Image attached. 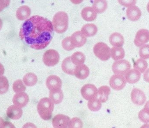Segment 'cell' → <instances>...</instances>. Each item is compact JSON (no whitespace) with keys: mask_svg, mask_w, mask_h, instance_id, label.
<instances>
[{"mask_svg":"<svg viewBox=\"0 0 149 128\" xmlns=\"http://www.w3.org/2000/svg\"><path fill=\"white\" fill-rule=\"evenodd\" d=\"M54 36L52 22L38 15L31 16L23 23L19 36L31 48L41 50L49 44Z\"/></svg>","mask_w":149,"mask_h":128,"instance_id":"1","label":"cell"},{"mask_svg":"<svg viewBox=\"0 0 149 128\" xmlns=\"http://www.w3.org/2000/svg\"><path fill=\"white\" fill-rule=\"evenodd\" d=\"M54 107V104L50 99L45 97L41 99L38 104V112L42 119L49 120L51 119Z\"/></svg>","mask_w":149,"mask_h":128,"instance_id":"2","label":"cell"},{"mask_svg":"<svg viewBox=\"0 0 149 128\" xmlns=\"http://www.w3.org/2000/svg\"><path fill=\"white\" fill-rule=\"evenodd\" d=\"M54 30L58 34H63L67 30L69 25L68 14L64 11L55 14L52 22Z\"/></svg>","mask_w":149,"mask_h":128,"instance_id":"3","label":"cell"},{"mask_svg":"<svg viewBox=\"0 0 149 128\" xmlns=\"http://www.w3.org/2000/svg\"><path fill=\"white\" fill-rule=\"evenodd\" d=\"M93 52L101 60L106 61L110 59L111 49L104 42H98L93 47Z\"/></svg>","mask_w":149,"mask_h":128,"instance_id":"4","label":"cell"},{"mask_svg":"<svg viewBox=\"0 0 149 128\" xmlns=\"http://www.w3.org/2000/svg\"><path fill=\"white\" fill-rule=\"evenodd\" d=\"M60 59L59 53L54 49H49L45 51L43 56L44 63L48 67H53L58 63Z\"/></svg>","mask_w":149,"mask_h":128,"instance_id":"5","label":"cell"},{"mask_svg":"<svg viewBox=\"0 0 149 128\" xmlns=\"http://www.w3.org/2000/svg\"><path fill=\"white\" fill-rule=\"evenodd\" d=\"M81 94L85 100L91 101L97 98L98 90L94 84H87L81 88Z\"/></svg>","mask_w":149,"mask_h":128,"instance_id":"6","label":"cell"},{"mask_svg":"<svg viewBox=\"0 0 149 128\" xmlns=\"http://www.w3.org/2000/svg\"><path fill=\"white\" fill-rule=\"evenodd\" d=\"M131 64L127 60L115 62L112 65V70L115 74L124 75L131 68Z\"/></svg>","mask_w":149,"mask_h":128,"instance_id":"7","label":"cell"},{"mask_svg":"<svg viewBox=\"0 0 149 128\" xmlns=\"http://www.w3.org/2000/svg\"><path fill=\"white\" fill-rule=\"evenodd\" d=\"M109 83L113 89L118 91L124 88L127 84V81L123 75L115 74L110 78Z\"/></svg>","mask_w":149,"mask_h":128,"instance_id":"8","label":"cell"},{"mask_svg":"<svg viewBox=\"0 0 149 128\" xmlns=\"http://www.w3.org/2000/svg\"><path fill=\"white\" fill-rule=\"evenodd\" d=\"M132 102L137 106H142L144 104L147 98L144 92L140 89L134 88L131 93Z\"/></svg>","mask_w":149,"mask_h":128,"instance_id":"9","label":"cell"},{"mask_svg":"<svg viewBox=\"0 0 149 128\" xmlns=\"http://www.w3.org/2000/svg\"><path fill=\"white\" fill-rule=\"evenodd\" d=\"M70 118L63 114H58L52 119V124L54 128H67Z\"/></svg>","mask_w":149,"mask_h":128,"instance_id":"10","label":"cell"},{"mask_svg":"<svg viewBox=\"0 0 149 128\" xmlns=\"http://www.w3.org/2000/svg\"><path fill=\"white\" fill-rule=\"evenodd\" d=\"M149 41V31L148 29H140L137 31L134 39V44L138 47L143 46Z\"/></svg>","mask_w":149,"mask_h":128,"instance_id":"11","label":"cell"},{"mask_svg":"<svg viewBox=\"0 0 149 128\" xmlns=\"http://www.w3.org/2000/svg\"><path fill=\"white\" fill-rule=\"evenodd\" d=\"M46 85L49 90L61 89L62 81L60 77L55 75L49 76L46 80Z\"/></svg>","mask_w":149,"mask_h":128,"instance_id":"12","label":"cell"},{"mask_svg":"<svg viewBox=\"0 0 149 128\" xmlns=\"http://www.w3.org/2000/svg\"><path fill=\"white\" fill-rule=\"evenodd\" d=\"M29 98V96L25 92L17 93L14 95L13 102L16 106L20 108L24 107L28 104Z\"/></svg>","mask_w":149,"mask_h":128,"instance_id":"13","label":"cell"},{"mask_svg":"<svg viewBox=\"0 0 149 128\" xmlns=\"http://www.w3.org/2000/svg\"><path fill=\"white\" fill-rule=\"evenodd\" d=\"M72 42L74 47H81L85 45L87 41V38L80 31H77L72 34Z\"/></svg>","mask_w":149,"mask_h":128,"instance_id":"14","label":"cell"},{"mask_svg":"<svg viewBox=\"0 0 149 128\" xmlns=\"http://www.w3.org/2000/svg\"><path fill=\"white\" fill-rule=\"evenodd\" d=\"M81 16L85 21L91 22L94 21L97 17V13L91 7H86L81 11Z\"/></svg>","mask_w":149,"mask_h":128,"instance_id":"15","label":"cell"},{"mask_svg":"<svg viewBox=\"0 0 149 128\" xmlns=\"http://www.w3.org/2000/svg\"><path fill=\"white\" fill-rule=\"evenodd\" d=\"M126 81L130 84H134L140 80L141 73L139 71L136 69H130L125 75Z\"/></svg>","mask_w":149,"mask_h":128,"instance_id":"16","label":"cell"},{"mask_svg":"<svg viewBox=\"0 0 149 128\" xmlns=\"http://www.w3.org/2000/svg\"><path fill=\"white\" fill-rule=\"evenodd\" d=\"M126 14L129 20L132 21H136L140 19L142 13L141 10L137 6H132L127 9Z\"/></svg>","mask_w":149,"mask_h":128,"instance_id":"17","label":"cell"},{"mask_svg":"<svg viewBox=\"0 0 149 128\" xmlns=\"http://www.w3.org/2000/svg\"><path fill=\"white\" fill-rule=\"evenodd\" d=\"M6 114L7 116L10 119L17 120L22 117L23 111L21 108L16 105H12L8 108Z\"/></svg>","mask_w":149,"mask_h":128,"instance_id":"18","label":"cell"},{"mask_svg":"<svg viewBox=\"0 0 149 128\" xmlns=\"http://www.w3.org/2000/svg\"><path fill=\"white\" fill-rule=\"evenodd\" d=\"M74 75L77 78L81 80H84L89 75V68L85 64L78 65L75 67Z\"/></svg>","mask_w":149,"mask_h":128,"instance_id":"19","label":"cell"},{"mask_svg":"<svg viewBox=\"0 0 149 128\" xmlns=\"http://www.w3.org/2000/svg\"><path fill=\"white\" fill-rule=\"evenodd\" d=\"M31 14L30 8L27 5H23L19 7L16 11L17 18L20 21H24L29 17Z\"/></svg>","mask_w":149,"mask_h":128,"instance_id":"20","label":"cell"},{"mask_svg":"<svg viewBox=\"0 0 149 128\" xmlns=\"http://www.w3.org/2000/svg\"><path fill=\"white\" fill-rule=\"evenodd\" d=\"M109 40L112 46L117 47H121L124 44V38L121 34L115 32L111 34L109 36Z\"/></svg>","mask_w":149,"mask_h":128,"instance_id":"21","label":"cell"},{"mask_svg":"<svg viewBox=\"0 0 149 128\" xmlns=\"http://www.w3.org/2000/svg\"><path fill=\"white\" fill-rule=\"evenodd\" d=\"M98 31V28L94 23H87L83 25L81 29L82 34L86 37H91L96 34Z\"/></svg>","mask_w":149,"mask_h":128,"instance_id":"22","label":"cell"},{"mask_svg":"<svg viewBox=\"0 0 149 128\" xmlns=\"http://www.w3.org/2000/svg\"><path fill=\"white\" fill-rule=\"evenodd\" d=\"M49 97L54 104H58L61 103L63 99V93L61 89L50 90Z\"/></svg>","mask_w":149,"mask_h":128,"instance_id":"23","label":"cell"},{"mask_svg":"<svg viewBox=\"0 0 149 128\" xmlns=\"http://www.w3.org/2000/svg\"><path fill=\"white\" fill-rule=\"evenodd\" d=\"M76 66L73 64L71 59V57H68L63 60L62 68L63 71L69 75H74V71Z\"/></svg>","mask_w":149,"mask_h":128,"instance_id":"24","label":"cell"},{"mask_svg":"<svg viewBox=\"0 0 149 128\" xmlns=\"http://www.w3.org/2000/svg\"><path fill=\"white\" fill-rule=\"evenodd\" d=\"M111 90L110 88L108 86H102L100 87L98 90V95L99 99L102 103H105L107 101L108 97L110 94Z\"/></svg>","mask_w":149,"mask_h":128,"instance_id":"25","label":"cell"},{"mask_svg":"<svg viewBox=\"0 0 149 128\" xmlns=\"http://www.w3.org/2000/svg\"><path fill=\"white\" fill-rule=\"evenodd\" d=\"M125 51L122 47H114L111 49V56L115 61L122 60L125 57Z\"/></svg>","mask_w":149,"mask_h":128,"instance_id":"26","label":"cell"},{"mask_svg":"<svg viewBox=\"0 0 149 128\" xmlns=\"http://www.w3.org/2000/svg\"><path fill=\"white\" fill-rule=\"evenodd\" d=\"M72 62L75 65H82L84 64L86 57L83 53L81 52H76L71 57Z\"/></svg>","mask_w":149,"mask_h":128,"instance_id":"27","label":"cell"},{"mask_svg":"<svg viewBox=\"0 0 149 128\" xmlns=\"http://www.w3.org/2000/svg\"><path fill=\"white\" fill-rule=\"evenodd\" d=\"M38 81L37 76L33 73H27L23 77V81L26 86L31 87L36 84Z\"/></svg>","mask_w":149,"mask_h":128,"instance_id":"28","label":"cell"},{"mask_svg":"<svg viewBox=\"0 0 149 128\" xmlns=\"http://www.w3.org/2000/svg\"><path fill=\"white\" fill-rule=\"evenodd\" d=\"M92 8L97 13H103L107 8V3L106 1L102 0L95 1L93 3Z\"/></svg>","mask_w":149,"mask_h":128,"instance_id":"29","label":"cell"},{"mask_svg":"<svg viewBox=\"0 0 149 128\" xmlns=\"http://www.w3.org/2000/svg\"><path fill=\"white\" fill-rule=\"evenodd\" d=\"M88 107L91 111L97 112L101 108L102 102L99 98L88 101Z\"/></svg>","mask_w":149,"mask_h":128,"instance_id":"30","label":"cell"},{"mask_svg":"<svg viewBox=\"0 0 149 128\" xmlns=\"http://www.w3.org/2000/svg\"><path fill=\"white\" fill-rule=\"evenodd\" d=\"M148 67V63L145 60L139 59L134 63V69L137 70L141 73H144Z\"/></svg>","mask_w":149,"mask_h":128,"instance_id":"31","label":"cell"},{"mask_svg":"<svg viewBox=\"0 0 149 128\" xmlns=\"http://www.w3.org/2000/svg\"><path fill=\"white\" fill-rule=\"evenodd\" d=\"M138 118L141 121L145 123H149V107H145L138 114Z\"/></svg>","mask_w":149,"mask_h":128,"instance_id":"32","label":"cell"},{"mask_svg":"<svg viewBox=\"0 0 149 128\" xmlns=\"http://www.w3.org/2000/svg\"><path fill=\"white\" fill-rule=\"evenodd\" d=\"M9 83L8 79L4 76H0V94H3L8 90Z\"/></svg>","mask_w":149,"mask_h":128,"instance_id":"33","label":"cell"},{"mask_svg":"<svg viewBox=\"0 0 149 128\" xmlns=\"http://www.w3.org/2000/svg\"><path fill=\"white\" fill-rule=\"evenodd\" d=\"M13 89L15 93H21L25 91L26 87L22 80H17L13 83Z\"/></svg>","mask_w":149,"mask_h":128,"instance_id":"34","label":"cell"},{"mask_svg":"<svg viewBox=\"0 0 149 128\" xmlns=\"http://www.w3.org/2000/svg\"><path fill=\"white\" fill-rule=\"evenodd\" d=\"M62 47L67 51H71L75 48L72 42L71 37L68 36L63 40L62 42Z\"/></svg>","mask_w":149,"mask_h":128,"instance_id":"35","label":"cell"},{"mask_svg":"<svg viewBox=\"0 0 149 128\" xmlns=\"http://www.w3.org/2000/svg\"><path fill=\"white\" fill-rule=\"evenodd\" d=\"M83 123L82 121L78 117H74L70 120L69 128H82Z\"/></svg>","mask_w":149,"mask_h":128,"instance_id":"36","label":"cell"},{"mask_svg":"<svg viewBox=\"0 0 149 128\" xmlns=\"http://www.w3.org/2000/svg\"><path fill=\"white\" fill-rule=\"evenodd\" d=\"M139 54L142 59H149V44L142 46L140 48Z\"/></svg>","mask_w":149,"mask_h":128,"instance_id":"37","label":"cell"},{"mask_svg":"<svg viewBox=\"0 0 149 128\" xmlns=\"http://www.w3.org/2000/svg\"><path fill=\"white\" fill-rule=\"evenodd\" d=\"M119 3L126 7H130L135 5L136 1H119Z\"/></svg>","mask_w":149,"mask_h":128,"instance_id":"38","label":"cell"},{"mask_svg":"<svg viewBox=\"0 0 149 128\" xmlns=\"http://www.w3.org/2000/svg\"><path fill=\"white\" fill-rule=\"evenodd\" d=\"M10 3V1H0V12L2 11L3 9L8 7Z\"/></svg>","mask_w":149,"mask_h":128,"instance_id":"39","label":"cell"},{"mask_svg":"<svg viewBox=\"0 0 149 128\" xmlns=\"http://www.w3.org/2000/svg\"><path fill=\"white\" fill-rule=\"evenodd\" d=\"M0 128H16L14 124L8 121L3 122Z\"/></svg>","mask_w":149,"mask_h":128,"instance_id":"40","label":"cell"},{"mask_svg":"<svg viewBox=\"0 0 149 128\" xmlns=\"http://www.w3.org/2000/svg\"><path fill=\"white\" fill-rule=\"evenodd\" d=\"M22 128H37L36 126L31 123H28L23 126Z\"/></svg>","mask_w":149,"mask_h":128,"instance_id":"41","label":"cell"},{"mask_svg":"<svg viewBox=\"0 0 149 128\" xmlns=\"http://www.w3.org/2000/svg\"><path fill=\"white\" fill-rule=\"evenodd\" d=\"M143 78L146 82L149 83V68L145 71L143 75Z\"/></svg>","mask_w":149,"mask_h":128,"instance_id":"42","label":"cell"},{"mask_svg":"<svg viewBox=\"0 0 149 128\" xmlns=\"http://www.w3.org/2000/svg\"><path fill=\"white\" fill-rule=\"evenodd\" d=\"M4 69L3 65L0 62V76H1L4 74Z\"/></svg>","mask_w":149,"mask_h":128,"instance_id":"43","label":"cell"},{"mask_svg":"<svg viewBox=\"0 0 149 128\" xmlns=\"http://www.w3.org/2000/svg\"><path fill=\"white\" fill-rule=\"evenodd\" d=\"M140 128H149V124H144V125H143Z\"/></svg>","mask_w":149,"mask_h":128,"instance_id":"44","label":"cell"},{"mask_svg":"<svg viewBox=\"0 0 149 128\" xmlns=\"http://www.w3.org/2000/svg\"><path fill=\"white\" fill-rule=\"evenodd\" d=\"M3 122H4V121H3V119L1 117H0V127H1L2 124L3 123Z\"/></svg>","mask_w":149,"mask_h":128,"instance_id":"45","label":"cell"},{"mask_svg":"<svg viewBox=\"0 0 149 128\" xmlns=\"http://www.w3.org/2000/svg\"><path fill=\"white\" fill-rule=\"evenodd\" d=\"M2 21L1 19L0 18V30H1V29L2 27Z\"/></svg>","mask_w":149,"mask_h":128,"instance_id":"46","label":"cell"},{"mask_svg":"<svg viewBox=\"0 0 149 128\" xmlns=\"http://www.w3.org/2000/svg\"><path fill=\"white\" fill-rule=\"evenodd\" d=\"M145 107H149V101H148L147 103H146V104H145Z\"/></svg>","mask_w":149,"mask_h":128,"instance_id":"47","label":"cell"},{"mask_svg":"<svg viewBox=\"0 0 149 128\" xmlns=\"http://www.w3.org/2000/svg\"><path fill=\"white\" fill-rule=\"evenodd\" d=\"M147 10H148V11L149 12V2L147 5Z\"/></svg>","mask_w":149,"mask_h":128,"instance_id":"48","label":"cell"}]
</instances>
